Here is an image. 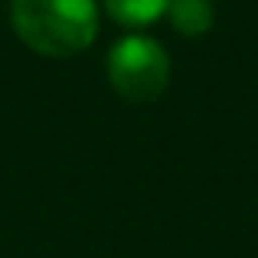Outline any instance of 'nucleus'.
Masks as SVG:
<instances>
[{
	"label": "nucleus",
	"instance_id": "1",
	"mask_svg": "<svg viewBox=\"0 0 258 258\" xmlns=\"http://www.w3.org/2000/svg\"><path fill=\"white\" fill-rule=\"evenodd\" d=\"M13 33L33 52L49 59H69L98 36V4L95 0H13Z\"/></svg>",
	"mask_w": 258,
	"mask_h": 258
},
{
	"label": "nucleus",
	"instance_id": "2",
	"mask_svg": "<svg viewBox=\"0 0 258 258\" xmlns=\"http://www.w3.org/2000/svg\"><path fill=\"white\" fill-rule=\"evenodd\" d=\"M108 82L124 101H154L170 85V56L157 39L131 33L108 52Z\"/></svg>",
	"mask_w": 258,
	"mask_h": 258
},
{
	"label": "nucleus",
	"instance_id": "3",
	"mask_svg": "<svg viewBox=\"0 0 258 258\" xmlns=\"http://www.w3.org/2000/svg\"><path fill=\"white\" fill-rule=\"evenodd\" d=\"M167 13H170L176 33H183V36H203L213 30L216 20L213 0H170Z\"/></svg>",
	"mask_w": 258,
	"mask_h": 258
},
{
	"label": "nucleus",
	"instance_id": "4",
	"mask_svg": "<svg viewBox=\"0 0 258 258\" xmlns=\"http://www.w3.org/2000/svg\"><path fill=\"white\" fill-rule=\"evenodd\" d=\"M101 4L121 26H147L164 17L170 0H101Z\"/></svg>",
	"mask_w": 258,
	"mask_h": 258
}]
</instances>
